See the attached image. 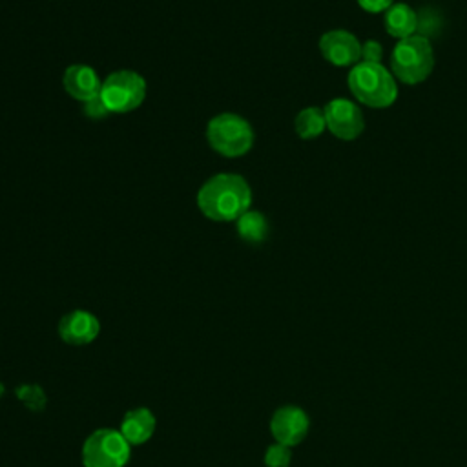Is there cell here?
Returning <instances> with one entry per match:
<instances>
[{
  "mask_svg": "<svg viewBox=\"0 0 467 467\" xmlns=\"http://www.w3.org/2000/svg\"><path fill=\"white\" fill-rule=\"evenodd\" d=\"M131 445L117 429H97L82 445L84 467H126Z\"/></svg>",
  "mask_w": 467,
  "mask_h": 467,
  "instance_id": "5b68a950",
  "label": "cell"
},
{
  "mask_svg": "<svg viewBox=\"0 0 467 467\" xmlns=\"http://www.w3.org/2000/svg\"><path fill=\"white\" fill-rule=\"evenodd\" d=\"M122 436L128 440L130 445L146 443L155 432V416L146 407L131 409L124 414L120 429Z\"/></svg>",
  "mask_w": 467,
  "mask_h": 467,
  "instance_id": "7c38bea8",
  "label": "cell"
},
{
  "mask_svg": "<svg viewBox=\"0 0 467 467\" xmlns=\"http://www.w3.org/2000/svg\"><path fill=\"white\" fill-rule=\"evenodd\" d=\"M319 51L327 62L337 67L356 66L361 60V42L354 33L332 29L321 35Z\"/></svg>",
  "mask_w": 467,
  "mask_h": 467,
  "instance_id": "ba28073f",
  "label": "cell"
},
{
  "mask_svg": "<svg viewBox=\"0 0 467 467\" xmlns=\"http://www.w3.org/2000/svg\"><path fill=\"white\" fill-rule=\"evenodd\" d=\"M237 234L243 241L246 243H261L265 241L266 234H268V223H266V217L257 212V210H248L244 212L237 221Z\"/></svg>",
  "mask_w": 467,
  "mask_h": 467,
  "instance_id": "9a60e30c",
  "label": "cell"
},
{
  "mask_svg": "<svg viewBox=\"0 0 467 467\" xmlns=\"http://www.w3.org/2000/svg\"><path fill=\"white\" fill-rule=\"evenodd\" d=\"M62 86L75 100L86 102L88 99L100 93L102 80L97 71L86 64H71L62 77Z\"/></svg>",
  "mask_w": 467,
  "mask_h": 467,
  "instance_id": "8fae6325",
  "label": "cell"
},
{
  "mask_svg": "<svg viewBox=\"0 0 467 467\" xmlns=\"http://www.w3.org/2000/svg\"><path fill=\"white\" fill-rule=\"evenodd\" d=\"M100 97L109 113H128L137 109L146 97V80L131 69H119L102 80Z\"/></svg>",
  "mask_w": 467,
  "mask_h": 467,
  "instance_id": "8992f818",
  "label": "cell"
},
{
  "mask_svg": "<svg viewBox=\"0 0 467 467\" xmlns=\"http://www.w3.org/2000/svg\"><path fill=\"white\" fill-rule=\"evenodd\" d=\"M327 130L341 140H354L365 130V119L358 104L348 99H332L325 108Z\"/></svg>",
  "mask_w": 467,
  "mask_h": 467,
  "instance_id": "52a82bcc",
  "label": "cell"
},
{
  "mask_svg": "<svg viewBox=\"0 0 467 467\" xmlns=\"http://www.w3.org/2000/svg\"><path fill=\"white\" fill-rule=\"evenodd\" d=\"M197 206L212 221H237L252 206V190L237 173H217L199 188Z\"/></svg>",
  "mask_w": 467,
  "mask_h": 467,
  "instance_id": "6da1fadb",
  "label": "cell"
},
{
  "mask_svg": "<svg viewBox=\"0 0 467 467\" xmlns=\"http://www.w3.org/2000/svg\"><path fill=\"white\" fill-rule=\"evenodd\" d=\"M294 128L296 133L305 139V140H312L316 137H319L325 130H327V122H325V113L321 108L317 106H308L303 108L294 120Z\"/></svg>",
  "mask_w": 467,
  "mask_h": 467,
  "instance_id": "5bb4252c",
  "label": "cell"
},
{
  "mask_svg": "<svg viewBox=\"0 0 467 467\" xmlns=\"http://www.w3.org/2000/svg\"><path fill=\"white\" fill-rule=\"evenodd\" d=\"M292 460V452L290 447L283 445V443H274L266 449L265 452V465L266 467H288Z\"/></svg>",
  "mask_w": 467,
  "mask_h": 467,
  "instance_id": "2e32d148",
  "label": "cell"
},
{
  "mask_svg": "<svg viewBox=\"0 0 467 467\" xmlns=\"http://www.w3.org/2000/svg\"><path fill=\"white\" fill-rule=\"evenodd\" d=\"M383 47L376 40H365L361 44V62H381Z\"/></svg>",
  "mask_w": 467,
  "mask_h": 467,
  "instance_id": "ac0fdd59",
  "label": "cell"
},
{
  "mask_svg": "<svg viewBox=\"0 0 467 467\" xmlns=\"http://www.w3.org/2000/svg\"><path fill=\"white\" fill-rule=\"evenodd\" d=\"M350 93L368 108H387L398 97V80L381 62H358L347 77Z\"/></svg>",
  "mask_w": 467,
  "mask_h": 467,
  "instance_id": "7a4b0ae2",
  "label": "cell"
},
{
  "mask_svg": "<svg viewBox=\"0 0 467 467\" xmlns=\"http://www.w3.org/2000/svg\"><path fill=\"white\" fill-rule=\"evenodd\" d=\"M434 67L431 42L421 35L398 40L390 55V73L403 84H420L427 80Z\"/></svg>",
  "mask_w": 467,
  "mask_h": 467,
  "instance_id": "3957f363",
  "label": "cell"
},
{
  "mask_svg": "<svg viewBox=\"0 0 467 467\" xmlns=\"http://www.w3.org/2000/svg\"><path fill=\"white\" fill-rule=\"evenodd\" d=\"M358 4L367 13H385L394 0H358Z\"/></svg>",
  "mask_w": 467,
  "mask_h": 467,
  "instance_id": "d6986e66",
  "label": "cell"
},
{
  "mask_svg": "<svg viewBox=\"0 0 467 467\" xmlns=\"http://www.w3.org/2000/svg\"><path fill=\"white\" fill-rule=\"evenodd\" d=\"M308 416L296 405L279 407L270 420V432L277 443L286 447L297 445L308 432Z\"/></svg>",
  "mask_w": 467,
  "mask_h": 467,
  "instance_id": "9c48e42d",
  "label": "cell"
},
{
  "mask_svg": "<svg viewBox=\"0 0 467 467\" xmlns=\"http://www.w3.org/2000/svg\"><path fill=\"white\" fill-rule=\"evenodd\" d=\"M84 104V115L86 117H89V119H104L106 115H109V109H108V106L104 104V100H102V97H100V93L99 95H95V97H91V99H88L86 102H82Z\"/></svg>",
  "mask_w": 467,
  "mask_h": 467,
  "instance_id": "e0dca14e",
  "label": "cell"
},
{
  "mask_svg": "<svg viewBox=\"0 0 467 467\" xmlns=\"http://www.w3.org/2000/svg\"><path fill=\"white\" fill-rule=\"evenodd\" d=\"M100 323L97 316L88 310H71L58 323V336L67 345L82 347L97 339Z\"/></svg>",
  "mask_w": 467,
  "mask_h": 467,
  "instance_id": "30bf717a",
  "label": "cell"
},
{
  "mask_svg": "<svg viewBox=\"0 0 467 467\" xmlns=\"http://www.w3.org/2000/svg\"><path fill=\"white\" fill-rule=\"evenodd\" d=\"M385 31L398 40L412 36L418 27V15L407 4H392L383 15Z\"/></svg>",
  "mask_w": 467,
  "mask_h": 467,
  "instance_id": "4fadbf2b",
  "label": "cell"
},
{
  "mask_svg": "<svg viewBox=\"0 0 467 467\" xmlns=\"http://www.w3.org/2000/svg\"><path fill=\"white\" fill-rule=\"evenodd\" d=\"M250 122L237 113H219L206 126V140L219 155L234 159L250 151L254 146Z\"/></svg>",
  "mask_w": 467,
  "mask_h": 467,
  "instance_id": "277c9868",
  "label": "cell"
}]
</instances>
